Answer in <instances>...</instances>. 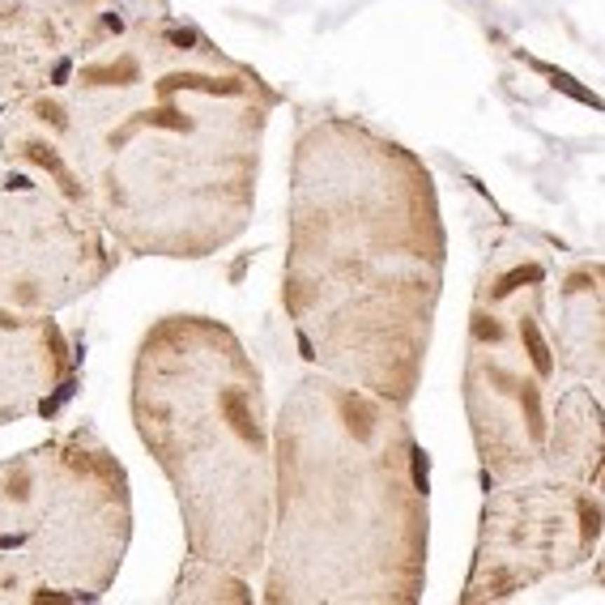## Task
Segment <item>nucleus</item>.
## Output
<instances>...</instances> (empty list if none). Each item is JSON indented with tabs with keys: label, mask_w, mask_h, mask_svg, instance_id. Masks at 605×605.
<instances>
[{
	"label": "nucleus",
	"mask_w": 605,
	"mask_h": 605,
	"mask_svg": "<svg viewBox=\"0 0 605 605\" xmlns=\"http://www.w3.org/2000/svg\"><path fill=\"white\" fill-rule=\"evenodd\" d=\"M278 107L200 26L124 18L56 86L0 111V167L56 184L128 256L205 260L252 222Z\"/></svg>",
	"instance_id": "f257e3e1"
},
{
	"label": "nucleus",
	"mask_w": 605,
	"mask_h": 605,
	"mask_svg": "<svg viewBox=\"0 0 605 605\" xmlns=\"http://www.w3.org/2000/svg\"><path fill=\"white\" fill-rule=\"evenodd\" d=\"M448 231L426 162L354 116H307L290 154L282 307L311 371L405 405L422 388Z\"/></svg>",
	"instance_id": "f03ea898"
},
{
	"label": "nucleus",
	"mask_w": 605,
	"mask_h": 605,
	"mask_svg": "<svg viewBox=\"0 0 605 605\" xmlns=\"http://www.w3.org/2000/svg\"><path fill=\"white\" fill-rule=\"evenodd\" d=\"M430 473L409 409L311 371L273 418L268 605H414L426 592Z\"/></svg>",
	"instance_id": "7ed1b4c3"
},
{
	"label": "nucleus",
	"mask_w": 605,
	"mask_h": 605,
	"mask_svg": "<svg viewBox=\"0 0 605 605\" xmlns=\"http://www.w3.org/2000/svg\"><path fill=\"white\" fill-rule=\"evenodd\" d=\"M132 426L175 490L188 555L256 576L273 520V418L235 328L196 311L154 320L132 358Z\"/></svg>",
	"instance_id": "20e7f679"
},
{
	"label": "nucleus",
	"mask_w": 605,
	"mask_h": 605,
	"mask_svg": "<svg viewBox=\"0 0 605 605\" xmlns=\"http://www.w3.org/2000/svg\"><path fill=\"white\" fill-rule=\"evenodd\" d=\"M128 541V469L94 426L0 461V605L102 601Z\"/></svg>",
	"instance_id": "39448f33"
},
{
	"label": "nucleus",
	"mask_w": 605,
	"mask_h": 605,
	"mask_svg": "<svg viewBox=\"0 0 605 605\" xmlns=\"http://www.w3.org/2000/svg\"><path fill=\"white\" fill-rule=\"evenodd\" d=\"M550 260L499 243L473 286L465 341V418L486 486L541 473L550 418L571 388L545 324Z\"/></svg>",
	"instance_id": "423d86ee"
},
{
	"label": "nucleus",
	"mask_w": 605,
	"mask_h": 605,
	"mask_svg": "<svg viewBox=\"0 0 605 605\" xmlns=\"http://www.w3.org/2000/svg\"><path fill=\"white\" fill-rule=\"evenodd\" d=\"M601 545V490L555 473L486 486L465 605L508 601L588 563Z\"/></svg>",
	"instance_id": "0eeeda50"
},
{
	"label": "nucleus",
	"mask_w": 605,
	"mask_h": 605,
	"mask_svg": "<svg viewBox=\"0 0 605 605\" xmlns=\"http://www.w3.org/2000/svg\"><path fill=\"white\" fill-rule=\"evenodd\" d=\"M116 264L120 247L90 209L34 171H0V307L56 315Z\"/></svg>",
	"instance_id": "6e6552de"
},
{
	"label": "nucleus",
	"mask_w": 605,
	"mask_h": 605,
	"mask_svg": "<svg viewBox=\"0 0 605 605\" xmlns=\"http://www.w3.org/2000/svg\"><path fill=\"white\" fill-rule=\"evenodd\" d=\"M120 26V0H0V73L13 98L56 86Z\"/></svg>",
	"instance_id": "1a4fd4ad"
},
{
	"label": "nucleus",
	"mask_w": 605,
	"mask_h": 605,
	"mask_svg": "<svg viewBox=\"0 0 605 605\" xmlns=\"http://www.w3.org/2000/svg\"><path fill=\"white\" fill-rule=\"evenodd\" d=\"M81 358L51 311L0 307V426L60 414L77 393Z\"/></svg>",
	"instance_id": "9d476101"
},
{
	"label": "nucleus",
	"mask_w": 605,
	"mask_h": 605,
	"mask_svg": "<svg viewBox=\"0 0 605 605\" xmlns=\"http://www.w3.org/2000/svg\"><path fill=\"white\" fill-rule=\"evenodd\" d=\"M545 324L555 341L559 367L571 383L601 388V260H567L563 268L550 264L545 286Z\"/></svg>",
	"instance_id": "9b49d317"
},
{
	"label": "nucleus",
	"mask_w": 605,
	"mask_h": 605,
	"mask_svg": "<svg viewBox=\"0 0 605 605\" xmlns=\"http://www.w3.org/2000/svg\"><path fill=\"white\" fill-rule=\"evenodd\" d=\"M541 473L601 490V388H588V383L563 388L555 418H550Z\"/></svg>",
	"instance_id": "f8f14e48"
},
{
	"label": "nucleus",
	"mask_w": 605,
	"mask_h": 605,
	"mask_svg": "<svg viewBox=\"0 0 605 605\" xmlns=\"http://www.w3.org/2000/svg\"><path fill=\"white\" fill-rule=\"evenodd\" d=\"M171 601H239V605H247L252 584H247V576H235L226 567H213V563H200L188 555Z\"/></svg>",
	"instance_id": "ddd939ff"
},
{
	"label": "nucleus",
	"mask_w": 605,
	"mask_h": 605,
	"mask_svg": "<svg viewBox=\"0 0 605 605\" xmlns=\"http://www.w3.org/2000/svg\"><path fill=\"white\" fill-rule=\"evenodd\" d=\"M13 102V90H9V81H5V73H0V111Z\"/></svg>",
	"instance_id": "4468645a"
},
{
	"label": "nucleus",
	"mask_w": 605,
	"mask_h": 605,
	"mask_svg": "<svg viewBox=\"0 0 605 605\" xmlns=\"http://www.w3.org/2000/svg\"><path fill=\"white\" fill-rule=\"evenodd\" d=\"M0 171H5V167H0Z\"/></svg>",
	"instance_id": "2eb2a0df"
}]
</instances>
